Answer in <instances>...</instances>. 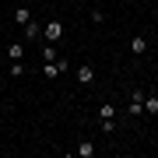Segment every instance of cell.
I'll list each match as a JSON object with an SVG mask.
<instances>
[{
  "label": "cell",
  "mask_w": 158,
  "mask_h": 158,
  "mask_svg": "<svg viewBox=\"0 0 158 158\" xmlns=\"http://www.w3.org/2000/svg\"><path fill=\"white\" fill-rule=\"evenodd\" d=\"M42 39L56 46V42L63 39V25H60V21H46V25H42Z\"/></svg>",
  "instance_id": "6da1fadb"
},
{
  "label": "cell",
  "mask_w": 158,
  "mask_h": 158,
  "mask_svg": "<svg viewBox=\"0 0 158 158\" xmlns=\"http://www.w3.org/2000/svg\"><path fill=\"white\" fill-rule=\"evenodd\" d=\"M77 81L85 88H91V85H95V67H91V63H81V67H77Z\"/></svg>",
  "instance_id": "7a4b0ae2"
},
{
  "label": "cell",
  "mask_w": 158,
  "mask_h": 158,
  "mask_svg": "<svg viewBox=\"0 0 158 158\" xmlns=\"http://www.w3.org/2000/svg\"><path fill=\"white\" fill-rule=\"evenodd\" d=\"M144 113V91H130V116Z\"/></svg>",
  "instance_id": "3957f363"
},
{
  "label": "cell",
  "mask_w": 158,
  "mask_h": 158,
  "mask_svg": "<svg viewBox=\"0 0 158 158\" xmlns=\"http://www.w3.org/2000/svg\"><path fill=\"white\" fill-rule=\"evenodd\" d=\"M21 35H25V42L39 39V35H42V25H39V21H28V25H25V32H21Z\"/></svg>",
  "instance_id": "277c9868"
},
{
  "label": "cell",
  "mask_w": 158,
  "mask_h": 158,
  "mask_svg": "<svg viewBox=\"0 0 158 158\" xmlns=\"http://www.w3.org/2000/svg\"><path fill=\"white\" fill-rule=\"evenodd\" d=\"M25 56V42H11L7 46V60H21Z\"/></svg>",
  "instance_id": "5b68a950"
},
{
  "label": "cell",
  "mask_w": 158,
  "mask_h": 158,
  "mask_svg": "<svg viewBox=\"0 0 158 158\" xmlns=\"http://www.w3.org/2000/svg\"><path fill=\"white\" fill-rule=\"evenodd\" d=\"M14 21H18V25L25 28V25L32 21V11H28V7H18V11H14Z\"/></svg>",
  "instance_id": "8992f818"
},
{
  "label": "cell",
  "mask_w": 158,
  "mask_h": 158,
  "mask_svg": "<svg viewBox=\"0 0 158 158\" xmlns=\"http://www.w3.org/2000/svg\"><path fill=\"white\" fill-rule=\"evenodd\" d=\"M74 151H77L81 158H91V155H95V144H91V141H81L77 148H74Z\"/></svg>",
  "instance_id": "52a82bcc"
},
{
  "label": "cell",
  "mask_w": 158,
  "mask_h": 158,
  "mask_svg": "<svg viewBox=\"0 0 158 158\" xmlns=\"http://www.w3.org/2000/svg\"><path fill=\"white\" fill-rule=\"evenodd\" d=\"M98 116L102 119H113L116 116V106H113V102H102V106H98Z\"/></svg>",
  "instance_id": "ba28073f"
},
{
  "label": "cell",
  "mask_w": 158,
  "mask_h": 158,
  "mask_svg": "<svg viewBox=\"0 0 158 158\" xmlns=\"http://www.w3.org/2000/svg\"><path fill=\"white\" fill-rule=\"evenodd\" d=\"M130 49H134L137 56H141V53H148V39H144V35H137V39L130 42Z\"/></svg>",
  "instance_id": "9c48e42d"
},
{
  "label": "cell",
  "mask_w": 158,
  "mask_h": 158,
  "mask_svg": "<svg viewBox=\"0 0 158 158\" xmlns=\"http://www.w3.org/2000/svg\"><path fill=\"white\" fill-rule=\"evenodd\" d=\"M144 113H148V116L158 113V95H148V98H144Z\"/></svg>",
  "instance_id": "30bf717a"
},
{
  "label": "cell",
  "mask_w": 158,
  "mask_h": 158,
  "mask_svg": "<svg viewBox=\"0 0 158 158\" xmlns=\"http://www.w3.org/2000/svg\"><path fill=\"white\" fill-rule=\"evenodd\" d=\"M42 60H46V63L56 60V46H53V42H46V46H42Z\"/></svg>",
  "instance_id": "8fae6325"
},
{
  "label": "cell",
  "mask_w": 158,
  "mask_h": 158,
  "mask_svg": "<svg viewBox=\"0 0 158 158\" xmlns=\"http://www.w3.org/2000/svg\"><path fill=\"white\" fill-rule=\"evenodd\" d=\"M11 74H14V77H21V74H25V63H21V60H11Z\"/></svg>",
  "instance_id": "7c38bea8"
},
{
  "label": "cell",
  "mask_w": 158,
  "mask_h": 158,
  "mask_svg": "<svg viewBox=\"0 0 158 158\" xmlns=\"http://www.w3.org/2000/svg\"><path fill=\"white\" fill-rule=\"evenodd\" d=\"M116 130V119H102V134H113Z\"/></svg>",
  "instance_id": "4fadbf2b"
}]
</instances>
